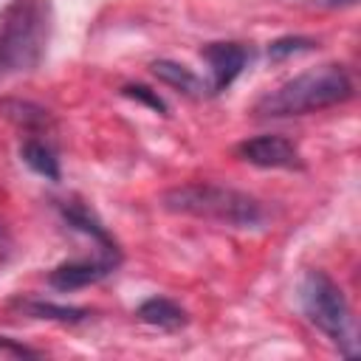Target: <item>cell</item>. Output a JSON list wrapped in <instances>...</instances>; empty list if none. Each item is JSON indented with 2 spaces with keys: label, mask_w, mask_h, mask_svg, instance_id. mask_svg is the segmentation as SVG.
I'll return each mask as SVG.
<instances>
[{
  "label": "cell",
  "mask_w": 361,
  "mask_h": 361,
  "mask_svg": "<svg viewBox=\"0 0 361 361\" xmlns=\"http://www.w3.org/2000/svg\"><path fill=\"white\" fill-rule=\"evenodd\" d=\"M316 48V39H307V37H282V39H274L268 45V56L271 59H285L290 54H302V51H313Z\"/></svg>",
  "instance_id": "cell-14"
},
{
  "label": "cell",
  "mask_w": 361,
  "mask_h": 361,
  "mask_svg": "<svg viewBox=\"0 0 361 361\" xmlns=\"http://www.w3.org/2000/svg\"><path fill=\"white\" fill-rule=\"evenodd\" d=\"M20 307L34 316V319H48V322H65V324H76L85 322L90 316V310L85 307H68V305H54V302H42V299H31V302H20Z\"/></svg>",
  "instance_id": "cell-11"
},
{
  "label": "cell",
  "mask_w": 361,
  "mask_h": 361,
  "mask_svg": "<svg viewBox=\"0 0 361 361\" xmlns=\"http://www.w3.org/2000/svg\"><path fill=\"white\" fill-rule=\"evenodd\" d=\"M200 54L209 62V73H212V79L206 82L209 93L226 90L243 73V68L248 62V51L240 42H209Z\"/></svg>",
  "instance_id": "cell-6"
},
{
  "label": "cell",
  "mask_w": 361,
  "mask_h": 361,
  "mask_svg": "<svg viewBox=\"0 0 361 361\" xmlns=\"http://www.w3.org/2000/svg\"><path fill=\"white\" fill-rule=\"evenodd\" d=\"M0 237H3V228H0Z\"/></svg>",
  "instance_id": "cell-18"
},
{
  "label": "cell",
  "mask_w": 361,
  "mask_h": 361,
  "mask_svg": "<svg viewBox=\"0 0 361 361\" xmlns=\"http://www.w3.org/2000/svg\"><path fill=\"white\" fill-rule=\"evenodd\" d=\"M237 155L262 169H302L299 149L282 135H257L237 144Z\"/></svg>",
  "instance_id": "cell-5"
},
{
  "label": "cell",
  "mask_w": 361,
  "mask_h": 361,
  "mask_svg": "<svg viewBox=\"0 0 361 361\" xmlns=\"http://www.w3.org/2000/svg\"><path fill=\"white\" fill-rule=\"evenodd\" d=\"M166 212L214 220L234 228H257L265 220V209L257 197L217 183H183L161 197Z\"/></svg>",
  "instance_id": "cell-3"
},
{
  "label": "cell",
  "mask_w": 361,
  "mask_h": 361,
  "mask_svg": "<svg viewBox=\"0 0 361 361\" xmlns=\"http://www.w3.org/2000/svg\"><path fill=\"white\" fill-rule=\"evenodd\" d=\"M149 71H152V76H158L164 85H169V87L186 93V96H203V93H209V85H206L195 71H189V68L180 65V62L155 59V62L149 65Z\"/></svg>",
  "instance_id": "cell-9"
},
{
  "label": "cell",
  "mask_w": 361,
  "mask_h": 361,
  "mask_svg": "<svg viewBox=\"0 0 361 361\" xmlns=\"http://www.w3.org/2000/svg\"><path fill=\"white\" fill-rule=\"evenodd\" d=\"M48 0H11L0 8V73L34 71L51 37Z\"/></svg>",
  "instance_id": "cell-2"
},
{
  "label": "cell",
  "mask_w": 361,
  "mask_h": 361,
  "mask_svg": "<svg viewBox=\"0 0 361 361\" xmlns=\"http://www.w3.org/2000/svg\"><path fill=\"white\" fill-rule=\"evenodd\" d=\"M0 353H14V355H39L37 350H31V347H20V344H11L6 336H0Z\"/></svg>",
  "instance_id": "cell-16"
},
{
  "label": "cell",
  "mask_w": 361,
  "mask_h": 361,
  "mask_svg": "<svg viewBox=\"0 0 361 361\" xmlns=\"http://www.w3.org/2000/svg\"><path fill=\"white\" fill-rule=\"evenodd\" d=\"M135 316H138L144 324L158 327V330H180V327L189 322L186 310H183L178 302L166 299V296H149V299H144V302L138 305Z\"/></svg>",
  "instance_id": "cell-8"
},
{
  "label": "cell",
  "mask_w": 361,
  "mask_h": 361,
  "mask_svg": "<svg viewBox=\"0 0 361 361\" xmlns=\"http://www.w3.org/2000/svg\"><path fill=\"white\" fill-rule=\"evenodd\" d=\"M3 113L8 118H14L17 124L28 127V130L31 127H42L48 121V113L42 107H37V104H28V102H3Z\"/></svg>",
  "instance_id": "cell-13"
},
{
  "label": "cell",
  "mask_w": 361,
  "mask_h": 361,
  "mask_svg": "<svg viewBox=\"0 0 361 361\" xmlns=\"http://www.w3.org/2000/svg\"><path fill=\"white\" fill-rule=\"evenodd\" d=\"M121 93H124L127 99H135V102H141V104L152 107L155 113H166L164 99H161L158 93H152L149 87H144V85H127V87H121Z\"/></svg>",
  "instance_id": "cell-15"
},
{
  "label": "cell",
  "mask_w": 361,
  "mask_h": 361,
  "mask_svg": "<svg viewBox=\"0 0 361 361\" xmlns=\"http://www.w3.org/2000/svg\"><path fill=\"white\" fill-rule=\"evenodd\" d=\"M62 214H65L68 226H73V228L85 231V234H87L90 240H96L104 251H118V248H116V243L107 237V231H104V228H102V226H99V223H96V220L82 209V206H65V209H62Z\"/></svg>",
  "instance_id": "cell-12"
},
{
  "label": "cell",
  "mask_w": 361,
  "mask_h": 361,
  "mask_svg": "<svg viewBox=\"0 0 361 361\" xmlns=\"http://www.w3.org/2000/svg\"><path fill=\"white\" fill-rule=\"evenodd\" d=\"M20 158H23L37 175H42V178H48V180H59V158L54 155V149H51L48 144H42V141H37V138H28V141H23V147H20Z\"/></svg>",
  "instance_id": "cell-10"
},
{
  "label": "cell",
  "mask_w": 361,
  "mask_h": 361,
  "mask_svg": "<svg viewBox=\"0 0 361 361\" xmlns=\"http://www.w3.org/2000/svg\"><path fill=\"white\" fill-rule=\"evenodd\" d=\"M118 265V257H96V259H71V262H62L56 265L51 274H48V282L56 288V290H76V288H87L99 279H104L107 274H113Z\"/></svg>",
  "instance_id": "cell-7"
},
{
  "label": "cell",
  "mask_w": 361,
  "mask_h": 361,
  "mask_svg": "<svg viewBox=\"0 0 361 361\" xmlns=\"http://www.w3.org/2000/svg\"><path fill=\"white\" fill-rule=\"evenodd\" d=\"M296 3H307V6H319V8H338V6H353L355 0H296Z\"/></svg>",
  "instance_id": "cell-17"
},
{
  "label": "cell",
  "mask_w": 361,
  "mask_h": 361,
  "mask_svg": "<svg viewBox=\"0 0 361 361\" xmlns=\"http://www.w3.org/2000/svg\"><path fill=\"white\" fill-rule=\"evenodd\" d=\"M299 302L307 316V322L322 330L327 338H333L344 355L358 353L355 330H353V316L347 307V299L341 288L324 274V271H307L302 285H299Z\"/></svg>",
  "instance_id": "cell-4"
},
{
  "label": "cell",
  "mask_w": 361,
  "mask_h": 361,
  "mask_svg": "<svg viewBox=\"0 0 361 361\" xmlns=\"http://www.w3.org/2000/svg\"><path fill=\"white\" fill-rule=\"evenodd\" d=\"M353 96V79L341 65H319L310 68L262 99H257L254 113L262 118H285V116H305L316 110L336 107Z\"/></svg>",
  "instance_id": "cell-1"
}]
</instances>
